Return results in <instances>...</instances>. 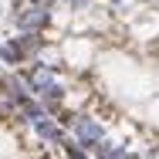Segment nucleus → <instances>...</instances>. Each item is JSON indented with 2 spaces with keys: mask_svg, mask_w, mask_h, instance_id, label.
<instances>
[{
  "mask_svg": "<svg viewBox=\"0 0 159 159\" xmlns=\"http://www.w3.org/2000/svg\"><path fill=\"white\" fill-rule=\"evenodd\" d=\"M14 20H17V27H20V31H44V27H48V20H51V14H48V7L31 3V7H24Z\"/></svg>",
  "mask_w": 159,
  "mask_h": 159,
  "instance_id": "2",
  "label": "nucleus"
},
{
  "mask_svg": "<svg viewBox=\"0 0 159 159\" xmlns=\"http://www.w3.org/2000/svg\"><path fill=\"white\" fill-rule=\"evenodd\" d=\"M135 159H159V149H149V152H142V156H135Z\"/></svg>",
  "mask_w": 159,
  "mask_h": 159,
  "instance_id": "7",
  "label": "nucleus"
},
{
  "mask_svg": "<svg viewBox=\"0 0 159 159\" xmlns=\"http://www.w3.org/2000/svg\"><path fill=\"white\" fill-rule=\"evenodd\" d=\"M0 61L3 64H24L27 61V54H24V48L17 44V37H10V41L0 44Z\"/></svg>",
  "mask_w": 159,
  "mask_h": 159,
  "instance_id": "4",
  "label": "nucleus"
},
{
  "mask_svg": "<svg viewBox=\"0 0 159 159\" xmlns=\"http://www.w3.org/2000/svg\"><path fill=\"white\" fill-rule=\"evenodd\" d=\"M92 152H95V159H135V156L125 149V146H112L108 139H102Z\"/></svg>",
  "mask_w": 159,
  "mask_h": 159,
  "instance_id": "5",
  "label": "nucleus"
},
{
  "mask_svg": "<svg viewBox=\"0 0 159 159\" xmlns=\"http://www.w3.org/2000/svg\"><path fill=\"white\" fill-rule=\"evenodd\" d=\"M71 132H75V142H78V146H85V149H95L98 142L105 139V129H102V122H98V119H88V115L75 119Z\"/></svg>",
  "mask_w": 159,
  "mask_h": 159,
  "instance_id": "1",
  "label": "nucleus"
},
{
  "mask_svg": "<svg viewBox=\"0 0 159 159\" xmlns=\"http://www.w3.org/2000/svg\"><path fill=\"white\" fill-rule=\"evenodd\" d=\"M34 125V132L41 135V139H48V142H64V132H61V125L51 119V115H41V119H34L31 122Z\"/></svg>",
  "mask_w": 159,
  "mask_h": 159,
  "instance_id": "3",
  "label": "nucleus"
},
{
  "mask_svg": "<svg viewBox=\"0 0 159 159\" xmlns=\"http://www.w3.org/2000/svg\"><path fill=\"white\" fill-rule=\"evenodd\" d=\"M64 3H68L71 10H81V7H88V0H64Z\"/></svg>",
  "mask_w": 159,
  "mask_h": 159,
  "instance_id": "6",
  "label": "nucleus"
}]
</instances>
